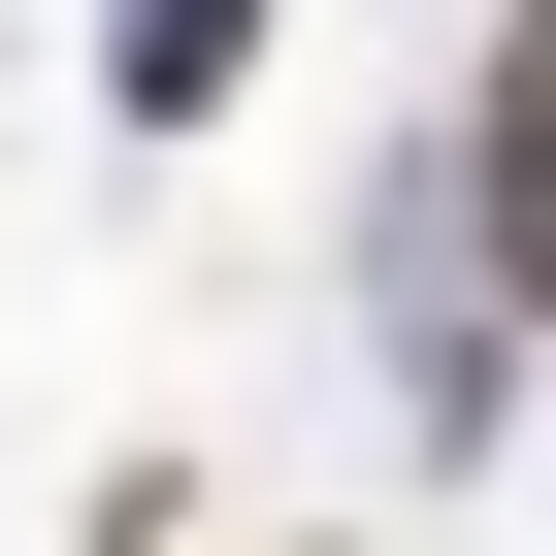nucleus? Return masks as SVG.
<instances>
[{"instance_id": "f03ea898", "label": "nucleus", "mask_w": 556, "mask_h": 556, "mask_svg": "<svg viewBox=\"0 0 556 556\" xmlns=\"http://www.w3.org/2000/svg\"><path fill=\"white\" fill-rule=\"evenodd\" d=\"M229 66H262V0H131V99H164V131H197Z\"/></svg>"}, {"instance_id": "f257e3e1", "label": "nucleus", "mask_w": 556, "mask_h": 556, "mask_svg": "<svg viewBox=\"0 0 556 556\" xmlns=\"http://www.w3.org/2000/svg\"><path fill=\"white\" fill-rule=\"evenodd\" d=\"M491 295H556V0L491 34Z\"/></svg>"}]
</instances>
